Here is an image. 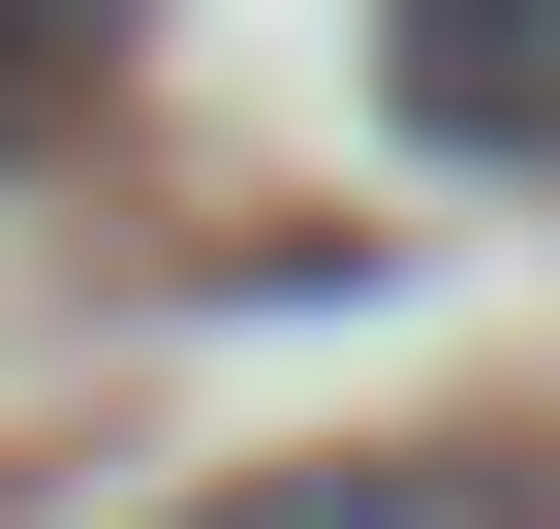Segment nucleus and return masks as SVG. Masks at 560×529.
<instances>
[{
	"label": "nucleus",
	"instance_id": "obj_3",
	"mask_svg": "<svg viewBox=\"0 0 560 529\" xmlns=\"http://www.w3.org/2000/svg\"><path fill=\"white\" fill-rule=\"evenodd\" d=\"M94 62H125V0H0V125H62Z\"/></svg>",
	"mask_w": 560,
	"mask_h": 529
},
{
	"label": "nucleus",
	"instance_id": "obj_1",
	"mask_svg": "<svg viewBox=\"0 0 560 529\" xmlns=\"http://www.w3.org/2000/svg\"><path fill=\"white\" fill-rule=\"evenodd\" d=\"M156 529H560V436H312V468H219Z\"/></svg>",
	"mask_w": 560,
	"mask_h": 529
},
{
	"label": "nucleus",
	"instance_id": "obj_2",
	"mask_svg": "<svg viewBox=\"0 0 560 529\" xmlns=\"http://www.w3.org/2000/svg\"><path fill=\"white\" fill-rule=\"evenodd\" d=\"M374 94L436 156H560V0H374Z\"/></svg>",
	"mask_w": 560,
	"mask_h": 529
}]
</instances>
